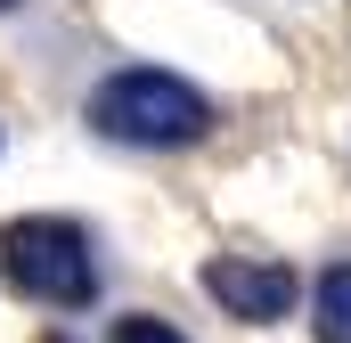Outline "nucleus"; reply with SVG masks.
<instances>
[{
    "label": "nucleus",
    "mask_w": 351,
    "mask_h": 343,
    "mask_svg": "<svg viewBox=\"0 0 351 343\" xmlns=\"http://www.w3.org/2000/svg\"><path fill=\"white\" fill-rule=\"evenodd\" d=\"M311 335L319 343H351V261H335L311 294Z\"/></svg>",
    "instance_id": "4"
},
{
    "label": "nucleus",
    "mask_w": 351,
    "mask_h": 343,
    "mask_svg": "<svg viewBox=\"0 0 351 343\" xmlns=\"http://www.w3.org/2000/svg\"><path fill=\"white\" fill-rule=\"evenodd\" d=\"M204 294H213L229 319L269 327V319H286V311H294L302 278H294L286 261H262V254H213V261H204Z\"/></svg>",
    "instance_id": "3"
},
{
    "label": "nucleus",
    "mask_w": 351,
    "mask_h": 343,
    "mask_svg": "<svg viewBox=\"0 0 351 343\" xmlns=\"http://www.w3.org/2000/svg\"><path fill=\"white\" fill-rule=\"evenodd\" d=\"M114 343H188V335H180V327H164V319H147V311H139V319H123V327H114Z\"/></svg>",
    "instance_id": "5"
},
{
    "label": "nucleus",
    "mask_w": 351,
    "mask_h": 343,
    "mask_svg": "<svg viewBox=\"0 0 351 343\" xmlns=\"http://www.w3.org/2000/svg\"><path fill=\"white\" fill-rule=\"evenodd\" d=\"M0 278L33 303H58V311H82L98 294V261H90V237L66 221V213H25L0 229Z\"/></svg>",
    "instance_id": "2"
},
{
    "label": "nucleus",
    "mask_w": 351,
    "mask_h": 343,
    "mask_svg": "<svg viewBox=\"0 0 351 343\" xmlns=\"http://www.w3.org/2000/svg\"><path fill=\"white\" fill-rule=\"evenodd\" d=\"M8 8H25V0H0V16H8Z\"/></svg>",
    "instance_id": "6"
},
{
    "label": "nucleus",
    "mask_w": 351,
    "mask_h": 343,
    "mask_svg": "<svg viewBox=\"0 0 351 343\" xmlns=\"http://www.w3.org/2000/svg\"><path fill=\"white\" fill-rule=\"evenodd\" d=\"M90 123L106 139H123V147H196L213 131V106H204V90L180 82V74L131 66V74L90 90Z\"/></svg>",
    "instance_id": "1"
}]
</instances>
